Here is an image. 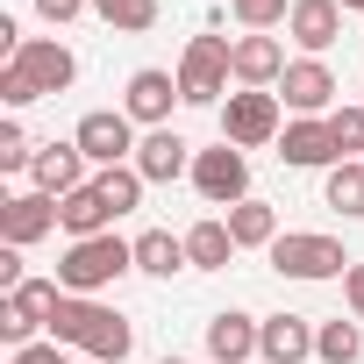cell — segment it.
Instances as JSON below:
<instances>
[{
	"label": "cell",
	"instance_id": "cell-1",
	"mask_svg": "<svg viewBox=\"0 0 364 364\" xmlns=\"http://www.w3.org/2000/svg\"><path fill=\"white\" fill-rule=\"evenodd\" d=\"M43 336L65 343V350H79V357H93V364H122V357L136 350V321L114 314L107 300H86V293H65Z\"/></svg>",
	"mask_w": 364,
	"mask_h": 364
},
{
	"label": "cell",
	"instance_id": "cell-2",
	"mask_svg": "<svg viewBox=\"0 0 364 364\" xmlns=\"http://www.w3.org/2000/svg\"><path fill=\"white\" fill-rule=\"evenodd\" d=\"M122 272H136V243H122L114 229L107 236H86V243H65V257H58V286L65 293H86V300H100Z\"/></svg>",
	"mask_w": 364,
	"mask_h": 364
},
{
	"label": "cell",
	"instance_id": "cell-3",
	"mask_svg": "<svg viewBox=\"0 0 364 364\" xmlns=\"http://www.w3.org/2000/svg\"><path fill=\"white\" fill-rule=\"evenodd\" d=\"M264 257H272V272H279V279H300V286H314V279H343V272L357 264L336 236H314V229H286Z\"/></svg>",
	"mask_w": 364,
	"mask_h": 364
},
{
	"label": "cell",
	"instance_id": "cell-4",
	"mask_svg": "<svg viewBox=\"0 0 364 364\" xmlns=\"http://www.w3.org/2000/svg\"><path fill=\"white\" fill-rule=\"evenodd\" d=\"M229 79H236V43L229 36H193L186 58H178V93H186L193 107H222Z\"/></svg>",
	"mask_w": 364,
	"mask_h": 364
},
{
	"label": "cell",
	"instance_id": "cell-5",
	"mask_svg": "<svg viewBox=\"0 0 364 364\" xmlns=\"http://www.w3.org/2000/svg\"><path fill=\"white\" fill-rule=\"evenodd\" d=\"M279 136H286V100H279V93L243 86V93L222 100V143H236V150H264V143H279Z\"/></svg>",
	"mask_w": 364,
	"mask_h": 364
},
{
	"label": "cell",
	"instance_id": "cell-6",
	"mask_svg": "<svg viewBox=\"0 0 364 364\" xmlns=\"http://www.w3.org/2000/svg\"><path fill=\"white\" fill-rule=\"evenodd\" d=\"M193 193L208 208H243L250 200V157L236 143H215V150H193Z\"/></svg>",
	"mask_w": 364,
	"mask_h": 364
},
{
	"label": "cell",
	"instance_id": "cell-7",
	"mask_svg": "<svg viewBox=\"0 0 364 364\" xmlns=\"http://www.w3.org/2000/svg\"><path fill=\"white\" fill-rule=\"evenodd\" d=\"M72 143L86 150V164H93V171H107V164H129L143 136H136V122H129L122 107H93V114H79Z\"/></svg>",
	"mask_w": 364,
	"mask_h": 364
},
{
	"label": "cell",
	"instance_id": "cell-8",
	"mask_svg": "<svg viewBox=\"0 0 364 364\" xmlns=\"http://www.w3.org/2000/svg\"><path fill=\"white\" fill-rule=\"evenodd\" d=\"M343 86H336V72L321 65V58H293L286 65V79H279V100L293 107V114H307V122H328L343 100H336Z\"/></svg>",
	"mask_w": 364,
	"mask_h": 364
},
{
	"label": "cell",
	"instance_id": "cell-9",
	"mask_svg": "<svg viewBox=\"0 0 364 364\" xmlns=\"http://www.w3.org/2000/svg\"><path fill=\"white\" fill-rule=\"evenodd\" d=\"M186 100L178 93V72H157V65H143V72H129V93H122V114L136 122V129H171V107Z\"/></svg>",
	"mask_w": 364,
	"mask_h": 364
},
{
	"label": "cell",
	"instance_id": "cell-10",
	"mask_svg": "<svg viewBox=\"0 0 364 364\" xmlns=\"http://www.w3.org/2000/svg\"><path fill=\"white\" fill-rule=\"evenodd\" d=\"M29 86H36V100H50V93H72V79H79V58L58 43V36H29L15 58H8Z\"/></svg>",
	"mask_w": 364,
	"mask_h": 364
},
{
	"label": "cell",
	"instance_id": "cell-11",
	"mask_svg": "<svg viewBox=\"0 0 364 364\" xmlns=\"http://www.w3.org/2000/svg\"><path fill=\"white\" fill-rule=\"evenodd\" d=\"M129 164L143 171V186H171V178H193V143L178 129H143V143H136Z\"/></svg>",
	"mask_w": 364,
	"mask_h": 364
},
{
	"label": "cell",
	"instance_id": "cell-12",
	"mask_svg": "<svg viewBox=\"0 0 364 364\" xmlns=\"http://www.w3.org/2000/svg\"><path fill=\"white\" fill-rule=\"evenodd\" d=\"M279 164H293V171H336V164H343V150H336L328 122L293 114V122H286V136H279Z\"/></svg>",
	"mask_w": 364,
	"mask_h": 364
},
{
	"label": "cell",
	"instance_id": "cell-13",
	"mask_svg": "<svg viewBox=\"0 0 364 364\" xmlns=\"http://www.w3.org/2000/svg\"><path fill=\"white\" fill-rule=\"evenodd\" d=\"M86 150L79 143H36V164H29V186L36 193H50V200H65V193H79L86 186Z\"/></svg>",
	"mask_w": 364,
	"mask_h": 364
},
{
	"label": "cell",
	"instance_id": "cell-14",
	"mask_svg": "<svg viewBox=\"0 0 364 364\" xmlns=\"http://www.w3.org/2000/svg\"><path fill=\"white\" fill-rule=\"evenodd\" d=\"M50 229H58V200H50V193H36V186H29V193H8V200H0V236H8L15 250L43 243Z\"/></svg>",
	"mask_w": 364,
	"mask_h": 364
},
{
	"label": "cell",
	"instance_id": "cell-15",
	"mask_svg": "<svg viewBox=\"0 0 364 364\" xmlns=\"http://www.w3.org/2000/svg\"><path fill=\"white\" fill-rule=\"evenodd\" d=\"M257 357H264V364H307V357H314V321H307V314H264Z\"/></svg>",
	"mask_w": 364,
	"mask_h": 364
},
{
	"label": "cell",
	"instance_id": "cell-16",
	"mask_svg": "<svg viewBox=\"0 0 364 364\" xmlns=\"http://www.w3.org/2000/svg\"><path fill=\"white\" fill-rule=\"evenodd\" d=\"M286 36H293L307 58H321V50L343 36V0H293V15H286Z\"/></svg>",
	"mask_w": 364,
	"mask_h": 364
},
{
	"label": "cell",
	"instance_id": "cell-17",
	"mask_svg": "<svg viewBox=\"0 0 364 364\" xmlns=\"http://www.w3.org/2000/svg\"><path fill=\"white\" fill-rule=\"evenodd\" d=\"M114 222H122V215L107 208V193L93 186V178H86L79 193H65V200H58V229H65L72 243H86V236H107Z\"/></svg>",
	"mask_w": 364,
	"mask_h": 364
},
{
	"label": "cell",
	"instance_id": "cell-18",
	"mask_svg": "<svg viewBox=\"0 0 364 364\" xmlns=\"http://www.w3.org/2000/svg\"><path fill=\"white\" fill-rule=\"evenodd\" d=\"M286 43L279 36H236V86H264V93H279V79H286Z\"/></svg>",
	"mask_w": 364,
	"mask_h": 364
},
{
	"label": "cell",
	"instance_id": "cell-19",
	"mask_svg": "<svg viewBox=\"0 0 364 364\" xmlns=\"http://www.w3.org/2000/svg\"><path fill=\"white\" fill-rule=\"evenodd\" d=\"M257 314H236V307H222L215 321H208V357L215 364H250L257 357Z\"/></svg>",
	"mask_w": 364,
	"mask_h": 364
},
{
	"label": "cell",
	"instance_id": "cell-20",
	"mask_svg": "<svg viewBox=\"0 0 364 364\" xmlns=\"http://www.w3.org/2000/svg\"><path fill=\"white\" fill-rule=\"evenodd\" d=\"M229 257H236V236H229L222 215H208V222L186 229V264L193 272H229Z\"/></svg>",
	"mask_w": 364,
	"mask_h": 364
},
{
	"label": "cell",
	"instance_id": "cell-21",
	"mask_svg": "<svg viewBox=\"0 0 364 364\" xmlns=\"http://www.w3.org/2000/svg\"><path fill=\"white\" fill-rule=\"evenodd\" d=\"M136 272H143V279H171V272H186V236H171V229H143V236H136Z\"/></svg>",
	"mask_w": 364,
	"mask_h": 364
},
{
	"label": "cell",
	"instance_id": "cell-22",
	"mask_svg": "<svg viewBox=\"0 0 364 364\" xmlns=\"http://www.w3.org/2000/svg\"><path fill=\"white\" fill-rule=\"evenodd\" d=\"M222 222H229V236H236V250H272V243L286 236V229H279V215H272L264 200H243V208H229Z\"/></svg>",
	"mask_w": 364,
	"mask_h": 364
},
{
	"label": "cell",
	"instance_id": "cell-23",
	"mask_svg": "<svg viewBox=\"0 0 364 364\" xmlns=\"http://www.w3.org/2000/svg\"><path fill=\"white\" fill-rule=\"evenodd\" d=\"M321 200L336 208V215H350V222H364V157H343L328 178H321Z\"/></svg>",
	"mask_w": 364,
	"mask_h": 364
},
{
	"label": "cell",
	"instance_id": "cell-24",
	"mask_svg": "<svg viewBox=\"0 0 364 364\" xmlns=\"http://www.w3.org/2000/svg\"><path fill=\"white\" fill-rule=\"evenodd\" d=\"M314 357L321 364H357L364 357V321H321L314 328Z\"/></svg>",
	"mask_w": 364,
	"mask_h": 364
},
{
	"label": "cell",
	"instance_id": "cell-25",
	"mask_svg": "<svg viewBox=\"0 0 364 364\" xmlns=\"http://www.w3.org/2000/svg\"><path fill=\"white\" fill-rule=\"evenodd\" d=\"M93 15L114 29V36H143V29H157V0H93Z\"/></svg>",
	"mask_w": 364,
	"mask_h": 364
},
{
	"label": "cell",
	"instance_id": "cell-26",
	"mask_svg": "<svg viewBox=\"0 0 364 364\" xmlns=\"http://www.w3.org/2000/svg\"><path fill=\"white\" fill-rule=\"evenodd\" d=\"M93 186L107 193L114 215H136V208H143V171H136V164H107V171H93Z\"/></svg>",
	"mask_w": 364,
	"mask_h": 364
},
{
	"label": "cell",
	"instance_id": "cell-27",
	"mask_svg": "<svg viewBox=\"0 0 364 364\" xmlns=\"http://www.w3.org/2000/svg\"><path fill=\"white\" fill-rule=\"evenodd\" d=\"M8 300H15V307H22L29 321H43V328H50V314H58V300H65V286H58V279H22V286H15Z\"/></svg>",
	"mask_w": 364,
	"mask_h": 364
},
{
	"label": "cell",
	"instance_id": "cell-28",
	"mask_svg": "<svg viewBox=\"0 0 364 364\" xmlns=\"http://www.w3.org/2000/svg\"><path fill=\"white\" fill-rule=\"evenodd\" d=\"M229 15H236L250 36H272V29L293 15V0H229Z\"/></svg>",
	"mask_w": 364,
	"mask_h": 364
},
{
	"label": "cell",
	"instance_id": "cell-29",
	"mask_svg": "<svg viewBox=\"0 0 364 364\" xmlns=\"http://www.w3.org/2000/svg\"><path fill=\"white\" fill-rule=\"evenodd\" d=\"M328 136H336L343 157H364V100H343V107L328 114Z\"/></svg>",
	"mask_w": 364,
	"mask_h": 364
},
{
	"label": "cell",
	"instance_id": "cell-30",
	"mask_svg": "<svg viewBox=\"0 0 364 364\" xmlns=\"http://www.w3.org/2000/svg\"><path fill=\"white\" fill-rule=\"evenodd\" d=\"M36 164V143H29V129L8 114V122H0V171H29Z\"/></svg>",
	"mask_w": 364,
	"mask_h": 364
},
{
	"label": "cell",
	"instance_id": "cell-31",
	"mask_svg": "<svg viewBox=\"0 0 364 364\" xmlns=\"http://www.w3.org/2000/svg\"><path fill=\"white\" fill-rule=\"evenodd\" d=\"M36 336H43V321H29V314L8 300V293H0V343H8V350H29Z\"/></svg>",
	"mask_w": 364,
	"mask_h": 364
},
{
	"label": "cell",
	"instance_id": "cell-32",
	"mask_svg": "<svg viewBox=\"0 0 364 364\" xmlns=\"http://www.w3.org/2000/svg\"><path fill=\"white\" fill-rule=\"evenodd\" d=\"M0 100H8V114H22V107L36 100V86H29V79H22L15 65H0Z\"/></svg>",
	"mask_w": 364,
	"mask_h": 364
},
{
	"label": "cell",
	"instance_id": "cell-33",
	"mask_svg": "<svg viewBox=\"0 0 364 364\" xmlns=\"http://www.w3.org/2000/svg\"><path fill=\"white\" fill-rule=\"evenodd\" d=\"M8 364H79V357H65V343H29V350H15Z\"/></svg>",
	"mask_w": 364,
	"mask_h": 364
},
{
	"label": "cell",
	"instance_id": "cell-34",
	"mask_svg": "<svg viewBox=\"0 0 364 364\" xmlns=\"http://www.w3.org/2000/svg\"><path fill=\"white\" fill-rule=\"evenodd\" d=\"M86 8H93V0H36V15H43V22H58V29H65V22H79Z\"/></svg>",
	"mask_w": 364,
	"mask_h": 364
},
{
	"label": "cell",
	"instance_id": "cell-35",
	"mask_svg": "<svg viewBox=\"0 0 364 364\" xmlns=\"http://www.w3.org/2000/svg\"><path fill=\"white\" fill-rule=\"evenodd\" d=\"M343 300H350V321H364V264L343 272Z\"/></svg>",
	"mask_w": 364,
	"mask_h": 364
},
{
	"label": "cell",
	"instance_id": "cell-36",
	"mask_svg": "<svg viewBox=\"0 0 364 364\" xmlns=\"http://www.w3.org/2000/svg\"><path fill=\"white\" fill-rule=\"evenodd\" d=\"M22 286V250L8 243V250H0V293H15Z\"/></svg>",
	"mask_w": 364,
	"mask_h": 364
},
{
	"label": "cell",
	"instance_id": "cell-37",
	"mask_svg": "<svg viewBox=\"0 0 364 364\" xmlns=\"http://www.w3.org/2000/svg\"><path fill=\"white\" fill-rule=\"evenodd\" d=\"M343 15H364V0H343Z\"/></svg>",
	"mask_w": 364,
	"mask_h": 364
},
{
	"label": "cell",
	"instance_id": "cell-38",
	"mask_svg": "<svg viewBox=\"0 0 364 364\" xmlns=\"http://www.w3.org/2000/svg\"><path fill=\"white\" fill-rule=\"evenodd\" d=\"M157 364H186V357H157Z\"/></svg>",
	"mask_w": 364,
	"mask_h": 364
},
{
	"label": "cell",
	"instance_id": "cell-39",
	"mask_svg": "<svg viewBox=\"0 0 364 364\" xmlns=\"http://www.w3.org/2000/svg\"><path fill=\"white\" fill-rule=\"evenodd\" d=\"M79 364H93V357H79Z\"/></svg>",
	"mask_w": 364,
	"mask_h": 364
}]
</instances>
